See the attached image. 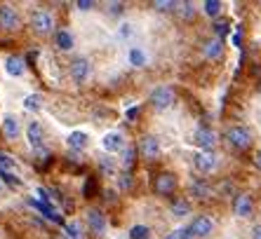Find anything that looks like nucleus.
<instances>
[{
  "mask_svg": "<svg viewBox=\"0 0 261 239\" xmlns=\"http://www.w3.org/2000/svg\"><path fill=\"white\" fill-rule=\"evenodd\" d=\"M172 211H174V216H186L189 206H186L184 202H176V204H172Z\"/></svg>",
  "mask_w": 261,
  "mask_h": 239,
  "instance_id": "obj_30",
  "label": "nucleus"
},
{
  "mask_svg": "<svg viewBox=\"0 0 261 239\" xmlns=\"http://www.w3.org/2000/svg\"><path fill=\"white\" fill-rule=\"evenodd\" d=\"M5 71L12 75V78H19L21 73H24V61L19 59V56H7L5 59Z\"/></svg>",
  "mask_w": 261,
  "mask_h": 239,
  "instance_id": "obj_17",
  "label": "nucleus"
},
{
  "mask_svg": "<svg viewBox=\"0 0 261 239\" xmlns=\"http://www.w3.org/2000/svg\"><path fill=\"white\" fill-rule=\"evenodd\" d=\"M68 148L71 150H85L87 148V134L85 132H73L68 136Z\"/></svg>",
  "mask_w": 261,
  "mask_h": 239,
  "instance_id": "obj_18",
  "label": "nucleus"
},
{
  "mask_svg": "<svg viewBox=\"0 0 261 239\" xmlns=\"http://www.w3.org/2000/svg\"><path fill=\"white\" fill-rule=\"evenodd\" d=\"M202 54H205L207 59H221L224 42L219 40V38H210V40H205V45H202Z\"/></svg>",
  "mask_w": 261,
  "mask_h": 239,
  "instance_id": "obj_13",
  "label": "nucleus"
},
{
  "mask_svg": "<svg viewBox=\"0 0 261 239\" xmlns=\"http://www.w3.org/2000/svg\"><path fill=\"white\" fill-rule=\"evenodd\" d=\"M31 28L38 36H47L55 28V21H52V14L47 10H33L31 12Z\"/></svg>",
  "mask_w": 261,
  "mask_h": 239,
  "instance_id": "obj_2",
  "label": "nucleus"
},
{
  "mask_svg": "<svg viewBox=\"0 0 261 239\" xmlns=\"http://www.w3.org/2000/svg\"><path fill=\"white\" fill-rule=\"evenodd\" d=\"M40 103H43V96H40V94H29L24 99V108H26V110H38V108H40Z\"/></svg>",
  "mask_w": 261,
  "mask_h": 239,
  "instance_id": "obj_23",
  "label": "nucleus"
},
{
  "mask_svg": "<svg viewBox=\"0 0 261 239\" xmlns=\"http://www.w3.org/2000/svg\"><path fill=\"white\" fill-rule=\"evenodd\" d=\"M174 188H176L174 173H160V176H155V181H153V190L158 192V195H170V192H174Z\"/></svg>",
  "mask_w": 261,
  "mask_h": 239,
  "instance_id": "obj_9",
  "label": "nucleus"
},
{
  "mask_svg": "<svg viewBox=\"0 0 261 239\" xmlns=\"http://www.w3.org/2000/svg\"><path fill=\"white\" fill-rule=\"evenodd\" d=\"M122 10H125V3H109V12L116 17V14H122Z\"/></svg>",
  "mask_w": 261,
  "mask_h": 239,
  "instance_id": "obj_29",
  "label": "nucleus"
},
{
  "mask_svg": "<svg viewBox=\"0 0 261 239\" xmlns=\"http://www.w3.org/2000/svg\"><path fill=\"white\" fill-rule=\"evenodd\" d=\"M191 192H193L198 199H207L210 197V188L205 183H191Z\"/></svg>",
  "mask_w": 261,
  "mask_h": 239,
  "instance_id": "obj_25",
  "label": "nucleus"
},
{
  "mask_svg": "<svg viewBox=\"0 0 261 239\" xmlns=\"http://www.w3.org/2000/svg\"><path fill=\"white\" fill-rule=\"evenodd\" d=\"M68 234H71V239H80V225L78 223H71V225H68Z\"/></svg>",
  "mask_w": 261,
  "mask_h": 239,
  "instance_id": "obj_33",
  "label": "nucleus"
},
{
  "mask_svg": "<svg viewBox=\"0 0 261 239\" xmlns=\"http://www.w3.org/2000/svg\"><path fill=\"white\" fill-rule=\"evenodd\" d=\"M38 197H43V202H47V199H49V192L45 190V188H38Z\"/></svg>",
  "mask_w": 261,
  "mask_h": 239,
  "instance_id": "obj_36",
  "label": "nucleus"
},
{
  "mask_svg": "<svg viewBox=\"0 0 261 239\" xmlns=\"http://www.w3.org/2000/svg\"><path fill=\"white\" fill-rule=\"evenodd\" d=\"M0 178L5 181V183H10V186H19L17 176H12V173H10V171H3V169H0Z\"/></svg>",
  "mask_w": 261,
  "mask_h": 239,
  "instance_id": "obj_28",
  "label": "nucleus"
},
{
  "mask_svg": "<svg viewBox=\"0 0 261 239\" xmlns=\"http://www.w3.org/2000/svg\"><path fill=\"white\" fill-rule=\"evenodd\" d=\"M132 160H134V148H127V150H125V160H122V162H125V167H129V164H132Z\"/></svg>",
  "mask_w": 261,
  "mask_h": 239,
  "instance_id": "obj_34",
  "label": "nucleus"
},
{
  "mask_svg": "<svg viewBox=\"0 0 261 239\" xmlns=\"http://www.w3.org/2000/svg\"><path fill=\"white\" fill-rule=\"evenodd\" d=\"M224 136H226V143L236 150H247L252 145V134L245 127H231V129H226Z\"/></svg>",
  "mask_w": 261,
  "mask_h": 239,
  "instance_id": "obj_1",
  "label": "nucleus"
},
{
  "mask_svg": "<svg viewBox=\"0 0 261 239\" xmlns=\"http://www.w3.org/2000/svg\"><path fill=\"white\" fill-rule=\"evenodd\" d=\"M12 167H14L12 157H7V155H0V169H3V171H7V169H12Z\"/></svg>",
  "mask_w": 261,
  "mask_h": 239,
  "instance_id": "obj_31",
  "label": "nucleus"
},
{
  "mask_svg": "<svg viewBox=\"0 0 261 239\" xmlns=\"http://www.w3.org/2000/svg\"><path fill=\"white\" fill-rule=\"evenodd\" d=\"M176 5H179V3H174V0H155L151 7L158 10V12H170V10H176Z\"/></svg>",
  "mask_w": 261,
  "mask_h": 239,
  "instance_id": "obj_24",
  "label": "nucleus"
},
{
  "mask_svg": "<svg viewBox=\"0 0 261 239\" xmlns=\"http://www.w3.org/2000/svg\"><path fill=\"white\" fill-rule=\"evenodd\" d=\"M193 164H195V169H198V171L210 173V171H214V169H217V157H214L212 153H198V155L193 157Z\"/></svg>",
  "mask_w": 261,
  "mask_h": 239,
  "instance_id": "obj_10",
  "label": "nucleus"
},
{
  "mask_svg": "<svg viewBox=\"0 0 261 239\" xmlns=\"http://www.w3.org/2000/svg\"><path fill=\"white\" fill-rule=\"evenodd\" d=\"M139 153L144 160L153 162L155 157L160 155V143H158V138L155 136H144L141 138V143H139Z\"/></svg>",
  "mask_w": 261,
  "mask_h": 239,
  "instance_id": "obj_8",
  "label": "nucleus"
},
{
  "mask_svg": "<svg viewBox=\"0 0 261 239\" xmlns=\"http://www.w3.org/2000/svg\"><path fill=\"white\" fill-rule=\"evenodd\" d=\"M193 143L198 145V148L207 150V153H212L214 143H217V136H214L212 129H207V127H200V129H195V134H193Z\"/></svg>",
  "mask_w": 261,
  "mask_h": 239,
  "instance_id": "obj_7",
  "label": "nucleus"
},
{
  "mask_svg": "<svg viewBox=\"0 0 261 239\" xmlns=\"http://www.w3.org/2000/svg\"><path fill=\"white\" fill-rule=\"evenodd\" d=\"M129 28H132L129 24H122V26H120V36H122V38H127V36H129Z\"/></svg>",
  "mask_w": 261,
  "mask_h": 239,
  "instance_id": "obj_37",
  "label": "nucleus"
},
{
  "mask_svg": "<svg viewBox=\"0 0 261 239\" xmlns=\"http://www.w3.org/2000/svg\"><path fill=\"white\" fill-rule=\"evenodd\" d=\"M233 211H236V216H240V218H247V216L252 214V197H249V195H238V197L233 199Z\"/></svg>",
  "mask_w": 261,
  "mask_h": 239,
  "instance_id": "obj_14",
  "label": "nucleus"
},
{
  "mask_svg": "<svg viewBox=\"0 0 261 239\" xmlns=\"http://www.w3.org/2000/svg\"><path fill=\"white\" fill-rule=\"evenodd\" d=\"M120 186H122V188H129V173H125V176H122Z\"/></svg>",
  "mask_w": 261,
  "mask_h": 239,
  "instance_id": "obj_39",
  "label": "nucleus"
},
{
  "mask_svg": "<svg viewBox=\"0 0 261 239\" xmlns=\"http://www.w3.org/2000/svg\"><path fill=\"white\" fill-rule=\"evenodd\" d=\"M174 103V92H172V87H167V84H163V87H155L151 94V106L155 108V110H167V108Z\"/></svg>",
  "mask_w": 261,
  "mask_h": 239,
  "instance_id": "obj_3",
  "label": "nucleus"
},
{
  "mask_svg": "<svg viewBox=\"0 0 261 239\" xmlns=\"http://www.w3.org/2000/svg\"><path fill=\"white\" fill-rule=\"evenodd\" d=\"M68 75H71V80L75 84H83L87 78H90V64H87V59H75L68 66Z\"/></svg>",
  "mask_w": 261,
  "mask_h": 239,
  "instance_id": "obj_6",
  "label": "nucleus"
},
{
  "mask_svg": "<svg viewBox=\"0 0 261 239\" xmlns=\"http://www.w3.org/2000/svg\"><path fill=\"white\" fill-rule=\"evenodd\" d=\"M202 10H205L207 17H219V12H221V3H219V0H205Z\"/></svg>",
  "mask_w": 261,
  "mask_h": 239,
  "instance_id": "obj_22",
  "label": "nucleus"
},
{
  "mask_svg": "<svg viewBox=\"0 0 261 239\" xmlns=\"http://www.w3.org/2000/svg\"><path fill=\"white\" fill-rule=\"evenodd\" d=\"M75 7H78V10H83V12H87V10H92V7H94V3H92V0H78V3H75Z\"/></svg>",
  "mask_w": 261,
  "mask_h": 239,
  "instance_id": "obj_32",
  "label": "nucleus"
},
{
  "mask_svg": "<svg viewBox=\"0 0 261 239\" xmlns=\"http://www.w3.org/2000/svg\"><path fill=\"white\" fill-rule=\"evenodd\" d=\"M189 230H191V234H193L195 239H205V237L212 234L214 223H212V218H207V216H195L193 223L189 225Z\"/></svg>",
  "mask_w": 261,
  "mask_h": 239,
  "instance_id": "obj_4",
  "label": "nucleus"
},
{
  "mask_svg": "<svg viewBox=\"0 0 261 239\" xmlns=\"http://www.w3.org/2000/svg\"><path fill=\"white\" fill-rule=\"evenodd\" d=\"M19 14L12 5H0V31H17Z\"/></svg>",
  "mask_w": 261,
  "mask_h": 239,
  "instance_id": "obj_5",
  "label": "nucleus"
},
{
  "mask_svg": "<svg viewBox=\"0 0 261 239\" xmlns=\"http://www.w3.org/2000/svg\"><path fill=\"white\" fill-rule=\"evenodd\" d=\"M101 145H103V150H109V153H118V150H122V134H118V132H111V134H106L103 136V141H101Z\"/></svg>",
  "mask_w": 261,
  "mask_h": 239,
  "instance_id": "obj_16",
  "label": "nucleus"
},
{
  "mask_svg": "<svg viewBox=\"0 0 261 239\" xmlns=\"http://www.w3.org/2000/svg\"><path fill=\"white\" fill-rule=\"evenodd\" d=\"M87 225H90V230L94 234H101L106 230V216L99 209H90L87 211Z\"/></svg>",
  "mask_w": 261,
  "mask_h": 239,
  "instance_id": "obj_11",
  "label": "nucleus"
},
{
  "mask_svg": "<svg viewBox=\"0 0 261 239\" xmlns=\"http://www.w3.org/2000/svg\"><path fill=\"white\" fill-rule=\"evenodd\" d=\"M254 167L261 169V150H256V153H254Z\"/></svg>",
  "mask_w": 261,
  "mask_h": 239,
  "instance_id": "obj_38",
  "label": "nucleus"
},
{
  "mask_svg": "<svg viewBox=\"0 0 261 239\" xmlns=\"http://www.w3.org/2000/svg\"><path fill=\"white\" fill-rule=\"evenodd\" d=\"M0 127H3V134H5V138H10V141H14V138L19 136V120L14 117V115H3V122H0Z\"/></svg>",
  "mask_w": 261,
  "mask_h": 239,
  "instance_id": "obj_12",
  "label": "nucleus"
},
{
  "mask_svg": "<svg viewBox=\"0 0 261 239\" xmlns=\"http://www.w3.org/2000/svg\"><path fill=\"white\" fill-rule=\"evenodd\" d=\"M129 237L132 239H148L151 237V230L146 225H134L132 230H129Z\"/></svg>",
  "mask_w": 261,
  "mask_h": 239,
  "instance_id": "obj_26",
  "label": "nucleus"
},
{
  "mask_svg": "<svg viewBox=\"0 0 261 239\" xmlns=\"http://www.w3.org/2000/svg\"><path fill=\"white\" fill-rule=\"evenodd\" d=\"M176 12H179L181 19H193L195 17V5L193 3H179V5H176Z\"/></svg>",
  "mask_w": 261,
  "mask_h": 239,
  "instance_id": "obj_20",
  "label": "nucleus"
},
{
  "mask_svg": "<svg viewBox=\"0 0 261 239\" xmlns=\"http://www.w3.org/2000/svg\"><path fill=\"white\" fill-rule=\"evenodd\" d=\"M26 136H29V143L38 150L40 145H43V127L38 125V122H29V127H26Z\"/></svg>",
  "mask_w": 261,
  "mask_h": 239,
  "instance_id": "obj_15",
  "label": "nucleus"
},
{
  "mask_svg": "<svg viewBox=\"0 0 261 239\" xmlns=\"http://www.w3.org/2000/svg\"><path fill=\"white\" fill-rule=\"evenodd\" d=\"M129 61H132V66H144L146 64V54L141 47H132L129 49Z\"/></svg>",
  "mask_w": 261,
  "mask_h": 239,
  "instance_id": "obj_21",
  "label": "nucleus"
},
{
  "mask_svg": "<svg viewBox=\"0 0 261 239\" xmlns=\"http://www.w3.org/2000/svg\"><path fill=\"white\" fill-rule=\"evenodd\" d=\"M137 115H139V108H132V110L127 113V117H137Z\"/></svg>",
  "mask_w": 261,
  "mask_h": 239,
  "instance_id": "obj_40",
  "label": "nucleus"
},
{
  "mask_svg": "<svg viewBox=\"0 0 261 239\" xmlns=\"http://www.w3.org/2000/svg\"><path fill=\"white\" fill-rule=\"evenodd\" d=\"M228 31H231V24H228V21H217V24H214V33H217L219 40H221V36H226Z\"/></svg>",
  "mask_w": 261,
  "mask_h": 239,
  "instance_id": "obj_27",
  "label": "nucleus"
},
{
  "mask_svg": "<svg viewBox=\"0 0 261 239\" xmlns=\"http://www.w3.org/2000/svg\"><path fill=\"white\" fill-rule=\"evenodd\" d=\"M252 239H261V223L252 227Z\"/></svg>",
  "mask_w": 261,
  "mask_h": 239,
  "instance_id": "obj_35",
  "label": "nucleus"
},
{
  "mask_svg": "<svg viewBox=\"0 0 261 239\" xmlns=\"http://www.w3.org/2000/svg\"><path fill=\"white\" fill-rule=\"evenodd\" d=\"M55 40H57V47L59 49H64V52H68V49H73V38H71V33L68 31H57V36H55Z\"/></svg>",
  "mask_w": 261,
  "mask_h": 239,
  "instance_id": "obj_19",
  "label": "nucleus"
}]
</instances>
